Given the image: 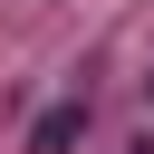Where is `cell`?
<instances>
[{
  "instance_id": "6da1fadb",
  "label": "cell",
  "mask_w": 154,
  "mask_h": 154,
  "mask_svg": "<svg viewBox=\"0 0 154 154\" xmlns=\"http://www.w3.org/2000/svg\"><path fill=\"white\" fill-rule=\"evenodd\" d=\"M77 125H87V106H48V116H38V135H29V154H58Z\"/></svg>"
},
{
  "instance_id": "7a4b0ae2",
  "label": "cell",
  "mask_w": 154,
  "mask_h": 154,
  "mask_svg": "<svg viewBox=\"0 0 154 154\" xmlns=\"http://www.w3.org/2000/svg\"><path fill=\"white\" fill-rule=\"evenodd\" d=\"M135 154H154V135H135Z\"/></svg>"
},
{
  "instance_id": "3957f363",
  "label": "cell",
  "mask_w": 154,
  "mask_h": 154,
  "mask_svg": "<svg viewBox=\"0 0 154 154\" xmlns=\"http://www.w3.org/2000/svg\"><path fill=\"white\" fill-rule=\"evenodd\" d=\"M144 106H154V77H144Z\"/></svg>"
}]
</instances>
